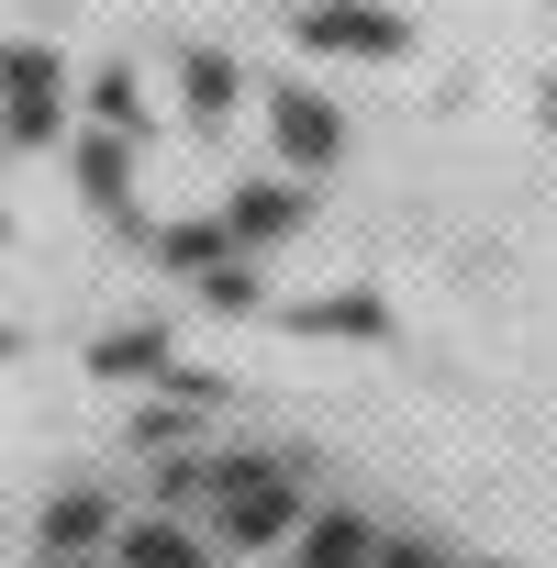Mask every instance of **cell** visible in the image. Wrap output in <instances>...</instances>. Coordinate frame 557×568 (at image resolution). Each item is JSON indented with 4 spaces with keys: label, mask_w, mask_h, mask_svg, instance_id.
<instances>
[{
    "label": "cell",
    "mask_w": 557,
    "mask_h": 568,
    "mask_svg": "<svg viewBox=\"0 0 557 568\" xmlns=\"http://www.w3.org/2000/svg\"><path fill=\"white\" fill-rule=\"evenodd\" d=\"M302 524V490L278 479V468H223V535L234 546H267V535H291Z\"/></svg>",
    "instance_id": "1"
},
{
    "label": "cell",
    "mask_w": 557,
    "mask_h": 568,
    "mask_svg": "<svg viewBox=\"0 0 557 568\" xmlns=\"http://www.w3.org/2000/svg\"><path fill=\"white\" fill-rule=\"evenodd\" d=\"M123 568H201L179 535H123Z\"/></svg>",
    "instance_id": "2"
},
{
    "label": "cell",
    "mask_w": 557,
    "mask_h": 568,
    "mask_svg": "<svg viewBox=\"0 0 557 568\" xmlns=\"http://www.w3.org/2000/svg\"><path fill=\"white\" fill-rule=\"evenodd\" d=\"M379 568H435V557L424 546H379Z\"/></svg>",
    "instance_id": "3"
}]
</instances>
